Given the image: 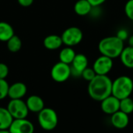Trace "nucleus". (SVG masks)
I'll return each instance as SVG.
<instances>
[{
  "instance_id": "31",
  "label": "nucleus",
  "mask_w": 133,
  "mask_h": 133,
  "mask_svg": "<svg viewBox=\"0 0 133 133\" xmlns=\"http://www.w3.org/2000/svg\"><path fill=\"white\" fill-rule=\"evenodd\" d=\"M0 133H10L9 129H0Z\"/></svg>"
},
{
  "instance_id": "27",
  "label": "nucleus",
  "mask_w": 133,
  "mask_h": 133,
  "mask_svg": "<svg viewBox=\"0 0 133 133\" xmlns=\"http://www.w3.org/2000/svg\"><path fill=\"white\" fill-rule=\"evenodd\" d=\"M9 67L4 63H0V79H5L9 74Z\"/></svg>"
},
{
  "instance_id": "10",
  "label": "nucleus",
  "mask_w": 133,
  "mask_h": 133,
  "mask_svg": "<svg viewBox=\"0 0 133 133\" xmlns=\"http://www.w3.org/2000/svg\"><path fill=\"white\" fill-rule=\"evenodd\" d=\"M71 66V76L80 77L82 72L88 67V59L83 53L76 54Z\"/></svg>"
},
{
  "instance_id": "17",
  "label": "nucleus",
  "mask_w": 133,
  "mask_h": 133,
  "mask_svg": "<svg viewBox=\"0 0 133 133\" xmlns=\"http://www.w3.org/2000/svg\"><path fill=\"white\" fill-rule=\"evenodd\" d=\"M122 63L129 69H133V47H125L119 56Z\"/></svg>"
},
{
  "instance_id": "5",
  "label": "nucleus",
  "mask_w": 133,
  "mask_h": 133,
  "mask_svg": "<svg viewBox=\"0 0 133 133\" xmlns=\"http://www.w3.org/2000/svg\"><path fill=\"white\" fill-rule=\"evenodd\" d=\"M61 38L65 46L73 47L79 45L82 42L83 38V33L78 27L72 26L66 28L62 32Z\"/></svg>"
},
{
  "instance_id": "22",
  "label": "nucleus",
  "mask_w": 133,
  "mask_h": 133,
  "mask_svg": "<svg viewBox=\"0 0 133 133\" xmlns=\"http://www.w3.org/2000/svg\"><path fill=\"white\" fill-rule=\"evenodd\" d=\"M119 111L130 114L133 112V100L129 96L120 100V108Z\"/></svg>"
},
{
  "instance_id": "2",
  "label": "nucleus",
  "mask_w": 133,
  "mask_h": 133,
  "mask_svg": "<svg viewBox=\"0 0 133 133\" xmlns=\"http://www.w3.org/2000/svg\"><path fill=\"white\" fill-rule=\"evenodd\" d=\"M124 48V42L116 35L105 37L98 44V50L101 55L106 56L113 60L120 56Z\"/></svg>"
},
{
  "instance_id": "30",
  "label": "nucleus",
  "mask_w": 133,
  "mask_h": 133,
  "mask_svg": "<svg viewBox=\"0 0 133 133\" xmlns=\"http://www.w3.org/2000/svg\"><path fill=\"white\" fill-rule=\"evenodd\" d=\"M127 41H128V43H129V46L133 47V34L129 35V37Z\"/></svg>"
},
{
  "instance_id": "26",
  "label": "nucleus",
  "mask_w": 133,
  "mask_h": 133,
  "mask_svg": "<svg viewBox=\"0 0 133 133\" xmlns=\"http://www.w3.org/2000/svg\"><path fill=\"white\" fill-rule=\"evenodd\" d=\"M116 36L119 39H121L122 41L125 42V41H127L128 40V38L129 37V33L128 30H126L125 28H121V29H119L117 31Z\"/></svg>"
},
{
  "instance_id": "4",
  "label": "nucleus",
  "mask_w": 133,
  "mask_h": 133,
  "mask_svg": "<svg viewBox=\"0 0 133 133\" xmlns=\"http://www.w3.org/2000/svg\"><path fill=\"white\" fill-rule=\"evenodd\" d=\"M37 120L41 129L45 131H51L55 129L58 122L56 111L49 107H44L38 113Z\"/></svg>"
},
{
  "instance_id": "20",
  "label": "nucleus",
  "mask_w": 133,
  "mask_h": 133,
  "mask_svg": "<svg viewBox=\"0 0 133 133\" xmlns=\"http://www.w3.org/2000/svg\"><path fill=\"white\" fill-rule=\"evenodd\" d=\"M13 121L7 108L0 107V129H8Z\"/></svg>"
},
{
  "instance_id": "18",
  "label": "nucleus",
  "mask_w": 133,
  "mask_h": 133,
  "mask_svg": "<svg viewBox=\"0 0 133 133\" xmlns=\"http://www.w3.org/2000/svg\"><path fill=\"white\" fill-rule=\"evenodd\" d=\"M14 34V29L12 25L7 22L0 21V42H6Z\"/></svg>"
},
{
  "instance_id": "15",
  "label": "nucleus",
  "mask_w": 133,
  "mask_h": 133,
  "mask_svg": "<svg viewBox=\"0 0 133 133\" xmlns=\"http://www.w3.org/2000/svg\"><path fill=\"white\" fill-rule=\"evenodd\" d=\"M44 46L48 50H55L59 49L63 42L62 40L61 36L56 34H50L45 37L43 42Z\"/></svg>"
},
{
  "instance_id": "14",
  "label": "nucleus",
  "mask_w": 133,
  "mask_h": 133,
  "mask_svg": "<svg viewBox=\"0 0 133 133\" xmlns=\"http://www.w3.org/2000/svg\"><path fill=\"white\" fill-rule=\"evenodd\" d=\"M26 104L29 111L33 113H39L43 108H44V102L41 97L37 95H32L29 96L26 101Z\"/></svg>"
},
{
  "instance_id": "21",
  "label": "nucleus",
  "mask_w": 133,
  "mask_h": 133,
  "mask_svg": "<svg viewBox=\"0 0 133 133\" xmlns=\"http://www.w3.org/2000/svg\"><path fill=\"white\" fill-rule=\"evenodd\" d=\"M6 46L9 52L12 53H16L21 49L22 41L19 36L14 34L6 42Z\"/></svg>"
},
{
  "instance_id": "6",
  "label": "nucleus",
  "mask_w": 133,
  "mask_h": 133,
  "mask_svg": "<svg viewBox=\"0 0 133 133\" xmlns=\"http://www.w3.org/2000/svg\"><path fill=\"white\" fill-rule=\"evenodd\" d=\"M7 110L13 119L26 118L29 113L26 102L22 100V99L11 100L8 103Z\"/></svg>"
},
{
  "instance_id": "28",
  "label": "nucleus",
  "mask_w": 133,
  "mask_h": 133,
  "mask_svg": "<svg viewBox=\"0 0 133 133\" xmlns=\"http://www.w3.org/2000/svg\"><path fill=\"white\" fill-rule=\"evenodd\" d=\"M34 1V0H17L18 3L23 7H29V6H30L33 4Z\"/></svg>"
},
{
  "instance_id": "8",
  "label": "nucleus",
  "mask_w": 133,
  "mask_h": 133,
  "mask_svg": "<svg viewBox=\"0 0 133 133\" xmlns=\"http://www.w3.org/2000/svg\"><path fill=\"white\" fill-rule=\"evenodd\" d=\"M113 59L104 55L97 57L94 64L93 69L97 75H108L113 68Z\"/></svg>"
},
{
  "instance_id": "1",
  "label": "nucleus",
  "mask_w": 133,
  "mask_h": 133,
  "mask_svg": "<svg viewBox=\"0 0 133 133\" xmlns=\"http://www.w3.org/2000/svg\"><path fill=\"white\" fill-rule=\"evenodd\" d=\"M112 80L108 75H96L89 82L87 92L91 99L95 101H102L111 95Z\"/></svg>"
},
{
  "instance_id": "7",
  "label": "nucleus",
  "mask_w": 133,
  "mask_h": 133,
  "mask_svg": "<svg viewBox=\"0 0 133 133\" xmlns=\"http://www.w3.org/2000/svg\"><path fill=\"white\" fill-rule=\"evenodd\" d=\"M51 78L58 83L66 82L71 76V67L69 64L61 61L56 63L51 70Z\"/></svg>"
},
{
  "instance_id": "29",
  "label": "nucleus",
  "mask_w": 133,
  "mask_h": 133,
  "mask_svg": "<svg viewBox=\"0 0 133 133\" xmlns=\"http://www.w3.org/2000/svg\"><path fill=\"white\" fill-rule=\"evenodd\" d=\"M93 7H97V6H101V5H103L106 0H87Z\"/></svg>"
},
{
  "instance_id": "24",
  "label": "nucleus",
  "mask_w": 133,
  "mask_h": 133,
  "mask_svg": "<svg viewBox=\"0 0 133 133\" xmlns=\"http://www.w3.org/2000/svg\"><path fill=\"white\" fill-rule=\"evenodd\" d=\"M96 75H97V74H96L95 71H94L93 67H87L82 72V74H81V77H82L84 80L87 81L88 82H90Z\"/></svg>"
},
{
  "instance_id": "19",
  "label": "nucleus",
  "mask_w": 133,
  "mask_h": 133,
  "mask_svg": "<svg viewBox=\"0 0 133 133\" xmlns=\"http://www.w3.org/2000/svg\"><path fill=\"white\" fill-rule=\"evenodd\" d=\"M76 53H75L72 47L65 46L59 53V55H58L59 61L70 65L72 63L74 57L76 56Z\"/></svg>"
},
{
  "instance_id": "11",
  "label": "nucleus",
  "mask_w": 133,
  "mask_h": 133,
  "mask_svg": "<svg viewBox=\"0 0 133 133\" xmlns=\"http://www.w3.org/2000/svg\"><path fill=\"white\" fill-rule=\"evenodd\" d=\"M101 108L104 114L111 115L119 111L120 100L113 95H110L101 101Z\"/></svg>"
},
{
  "instance_id": "13",
  "label": "nucleus",
  "mask_w": 133,
  "mask_h": 133,
  "mask_svg": "<svg viewBox=\"0 0 133 133\" xmlns=\"http://www.w3.org/2000/svg\"><path fill=\"white\" fill-rule=\"evenodd\" d=\"M111 123L115 128H116L118 129H125L129 123V114H127L121 111H118L114 113L113 114H111Z\"/></svg>"
},
{
  "instance_id": "16",
  "label": "nucleus",
  "mask_w": 133,
  "mask_h": 133,
  "mask_svg": "<svg viewBox=\"0 0 133 133\" xmlns=\"http://www.w3.org/2000/svg\"><path fill=\"white\" fill-rule=\"evenodd\" d=\"M93 6L87 0H78L74 5L75 13L80 16H85L90 13Z\"/></svg>"
},
{
  "instance_id": "25",
  "label": "nucleus",
  "mask_w": 133,
  "mask_h": 133,
  "mask_svg": "<svg viewBox=\"0 0 133 133\" xmlns=\"http://www.w3.org/2000/svg\"><path fill=\"white\" fill-rule=\"evenodd\" d=\"M125 16L130 20L133 21V0H128L125 5L124 8Z\"/></svg>"
},
{
  "instance_id": "12",
  "label": "nucleus",
  "mask_w": 133,
  "mask_h": 133,
  "mask_svg": "<svg viewBox=\"0 0 133 133\" xmlns=\"http://www.w3.org/2000/svg\"><path fill=\"white\" fill-rule=\"evenodd\" d=\"M27 92L26 85L23 82H15L9 85L8 91V96L11 100L22 99Z\"/></svg>"
},
{
  "instance_id": "3",
  "label": "nucleus",
  "mask_w": 133,
  "mask_h": 133,
  "mask_svg": "<svg viewBox=\"0 0 133 133\" xmlns=\"http://www.w3.org/2000/svg\"><path fill=\"white\" fill-rule=\"evenodd\" d=\"M133 92L132 79L127 75H122L112 81L111 95L119 100L129 97Z\"/></svg>"
},
{
  "instance_id": "23",
  "label": "nucleus",
  "mask_w": 133,
  "mask_h": 133,
  "mask_svg": "<svg viewBox=\"0 0 133 133\" xmlns=\"http://www.w3.org/2000/svg\"><path fill=\"white\" fill-rule=\"evenodd\" d=\"M9 87V85L5 79H0V100H4L6 96H8Z\"/></svg>"
},
{
  "instance_id": "9",
  "label": "nucleus",
  "mask_w": 133,
  "mask_h": 133,
  "mask_svg": "<svg viewBox=\"0 0 133 133\" xmlns=\"http://www.w3.org/2000/svg\"><path fill=\"white\" fill-rule=\"evenodd\" d=\"M8 129L10 133H34V126L26 118H19L13 119Z\"/></svg>"
}]
</instances>
